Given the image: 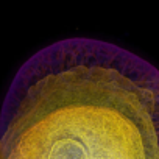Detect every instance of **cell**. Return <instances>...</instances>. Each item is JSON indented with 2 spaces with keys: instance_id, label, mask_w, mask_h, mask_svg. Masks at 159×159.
I'll list each match as a JSON object with an SVG mask.
<instances>
[{
  "instance_id": "6da1fadb",
  "label": "cell",
  "mask_w": 159,
  "mask_h": 159,
  "mask_svg": "<svg viewBox=\"0 0 159 159\" xmlns=\"http://www.w3.org/2000/svg\"><path fill=\"white\" fill-rule=\"evenodd\" d=\"M0 159H159V69L92 38L41 48L3 100Z\"/></svg>"
}]
</instances>
